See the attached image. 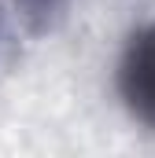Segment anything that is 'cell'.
I'll return each mask as SVG.
<instances>
[{"mask_svg":"<svg viewBox=\"0 0 155 158\" xmlns=\"http://www.w3.org/2000/svg\"><path fill=\"white\" fill-rule=\"evenodd\" d=\"M118 96L140 125L155 129V22L133 30L118 59Z\"/></svg>","mask_w":155,"mask_h":158,"instance_id":"obj_1","label":"cell"},{"mask_svg":"<svg viewBox=\"0 0 155 158\" xmlns=\"http://www.w3.org/2000/svg\"><path fill=\"white\" fill-rule=\"evenodd\" d=\"M11 7L19 11V19L26 22V30L30 33H52L63 19H67V11H70V0H11Z\"/></svg>","mask_w":155,"mask_h":158,"instance_id":"obj_2","label":"cell"},{"mask_svg":"<svg viewBox=\"0 0 155 158\" xmlns=\"http://www.w3.org/2000/svg\"><path fill=\"white\" fill-rule=\"evenodd\" d=\"M11 55V22H7V11L0 7V66L7 63Z\"/></svg>","mask_w":155,"mask_h":158,"instance_id":"obj_3","label":"cell"}]
</instances>
